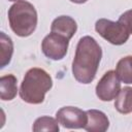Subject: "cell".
<instances>
[{"label":"cell","instance_id":"cell-1","mask_svg":"<svg viewBox=\"0 0 132 132\" xmlns=\"http://www.w3.org/2000/svg\"><path fill=\"white\" fill-rule=\"evenodd\" d=\"M102 58V50L92 36L81 37L76 45L72 61V74L74 78L84 85L91 84L97 73Z\"/></svg>","mask_w":132,"mask_h":132},{"label":"cell","instance_id":"cell-2","mask_svg":"<svg viewBox=\"0 0 132 132\" xmlns=\"http://www.w3.org/2000/svg\"><path fill=\"white\" fill-rule=\"evenodd\" d=\"M53 79L51 75L41 68L29 69L20 87V97L29 104H40L44 101L45 94L52 89Z\"/></svg>","mask_w":132,"mask_h":132},{"label":"cell","instance_id":"cell-3","mask_svg":"<svg viewBox=\"0 0 132 132\" xmlns=\"http://www.w3.org/2000/svg\"><path fill=\"white\" fill-rule=\"evenodd\" d=\"M10 29L20 37L30 36L37 26V12L35 7L28 1H18L8 9Z\"/></svg>","mask_w":132,"mask_h":132},{"label":"cell","instance_id":"cell-4","mask_svg":"<svg viewBox=\"0 0 132 132\" xmlns=\"http://www.w3.org/2000/svg\"><path fill=\"white\" fill-rule=\"evenodd\" d=\"M95 30L102 38L114 45L126 43L130 35L119 21L113 22L107 19H99L95 23Z\"/></svg>","mask_w":132,"mask_h":132},{"label":"cell","instance_id":"cell-5","mask_svg":"<svg viewBox=\"0 0 132 132\" xmlns=\"http://www.w3.org/2000/svg\"><path fill=\"white\" fill-rule=\"evenodd\" d=\"M69 39L60 34L51 32L41 42V51L43 55L54 61L62 60L68 51Z\"/></svg>","mask_w":132,"mask_h":132},{"label":"cell","instance_id":"cell-6","mask_svg":"<svg viewBox=\"0 0 132 132\" xmlns=\"http://www.w3.org/2000/svg\"><path fill=\"white\" fill-rule=\"evenodd\" d=\"M59 124L67 129H81L88 123L87 111L75 106H64L56 113Z\"/></svg>","mask_w":132,"mask_h":132},{"label":"cell","instance_id":"cell-7","mask_svg":"<svg viewBox=\"0 0 132 132\" xmlns=\"http://www.w3.org/2000/svg\"><path fill=\"white\" fill-rule=\"evenodd\" d=\"M96 95L101 101H111L116 99L121 91V80L116 71L108 70L96 85Z\"/></svg>","mask_w":132,"mask_h":132},{"label":"cell","instance_id":"cell-8","mask_svg":"<svg viewBox=\"0 0 132 132\" xmlns=\"http://www.w3.org/2000/svg\"><path fill=\"white\" fill-rule=\"evenodd\" d=\"M76 22L69 15H60L56 18L51 25V32L65 36L69 40L76 33Z\"/></svg>","mask_w":132,"mask_h":132},{"label":"cell","instance_id":"cell-9","mask_svg":"<svg viewBox=\"0 0 132 132\" xmlns=\"http://www.w3.org/2000/svg\"><path fill=\"white\" fill-rule=\"evenodd\" d=\"M88 123L85 126V130L88 132H104L109 127V120L107 116L98 109L87 110Z\"/></svg>","mask_w":132,"mask_h":132},{"label":"cell","instance_id":"cell-10","mask_svg":"<svg viewBox=\"0 0 132 132\" xmlns=\"http://www.w3.org/2000/svg\"><path fill=\"white\" fill-rule=\"evenodd\" d=\"M18 80L13 74L3 75L0 78V96L3 101L12 100L18 94Z\"/></svg>","mask_w":132,"mask_h":132},{"label":"cell","instance_id":"cell-11","mask_svg":"<svg viewBox=\"0 0 132 132\" xmlns=\"http://www.w3.org/2000/svg\"><path fill=\"white\" fill-rule=\"evenodd\" d=\"M114 108L123 114H128L132 112V88L125 87L123 88L114 101Z\"/></svg>","mask_w":132,"mask_h":132},{"label":"cell","instance_id":"cell-12","mask_svg":"<svg viewBox=\"0 0 132 132\" xmlns=\"http://www.w3.org/2000/svg\"><path fill=\"white\" fill-rule=\"evenodd\" d=\"M116 73L119 79L124 84H132V56H126L119 60Z\"/></svg>","mask_w":132,"mask_h":132},{"label":"cell","instance_id":"cell-13","mask_svg":"<svg viewBox=\"0 0 132 132\" xmlns=\"http://www.w3.org/2000/svg\"><path fill=\"white\" fill-rule=\"evenodd\" d=\"M0 44H1L0 67L4 68L11 61V57L13 54V43L9 36H7L4 32H1L0 33Z\"/></svg>","mask_w":132,"mask_h":132},{"label":"cell","instance_id":"cell-14","mask_svg":"<svg viewBox=\"0 0 132 132\" xmlns=\"http://www.w3.org/2000/svg\"><path fill=\"white\" fill-rule=\"evenodd\" d=\"M32 130L35 132L39 131H52V132H58L60 130L59 128V122L57 119H54L52 117L43 116L35 120Z\"/></svg>","mask_w":132,"mask_h":132},{"label":"cell","instance_id":"cell-15","mask_svg":"<svg viewBox=\"0 0 132 132\" xmlns=\"http://www.w3.org/2000/svg\"><path fill=\"white\" fill-rule=\"evenodd\" d=\"M119 22L125 27L129 34H132V9H129L122 13L119 18Z\"/></svg>","mask_w":132,"mask_h":132},{"label":"cell","instance_id":"cell-16","mask_svg":"<svg viewBox=\"0 0 132 132\" xmlns=\"http://www.w3.org/2000/svg\"><path fill=\"white\" fill-rule=\"evenodd\" d=\"M73 3H76V4H82V3H86L88 0H69Z\"/></svg>","mask_w":132,"mask_h":132},{"label":"cell","instance_id":"cell-17","mask_svg":"<svg viewBox=\"0 0 132 132\" xmlns=\"http://www.w3.org/2000/svg\"><path fill=\"white\" fill-rule=\"evenodd\" d=\"M8 1H11V2H18V1H23V0H8Z\"/></svg>","mask_w":132,"mask_h":132}]
</instances>
